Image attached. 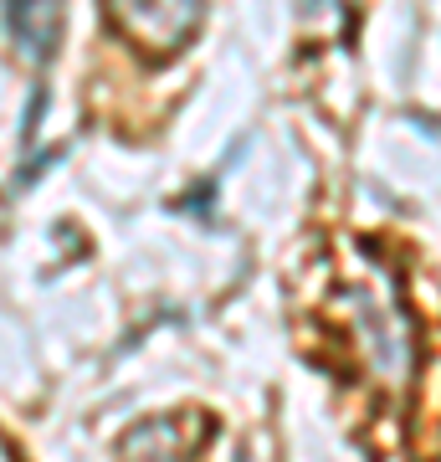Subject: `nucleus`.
I'll return each instance as SVG.
<instances>
[{"instance_id":"obj_1","label":"nucleus","mask_w":441,"mask_h":462,"mask_svg":"<svg viewBox=\"0 0 441 462\" xmlns=\"http://www.w3.org/2000/svg\"><path fill=\"white\" fill-rule=\"evenodd\" d=\"M339 319H344V334H349L360 365L380 385H400L410 375V324L385 278L349 282L339 293Z\"/></svg>"},{"instance_id":"obj_2","label":"nucleus","mask_w":441,"mask_h":462,"mask_svg":"<svg viewBox=\"0 0 441 462\" xmlns=\"http://www.w3.org/2000/svg\"><path fill=\"white\" fill-rule=\"evenodd\" d=\"M108 11L144 51L164 57V51H180L196 36L206 0H108Z\"/></svg>"},{"instance_id":"obj_3","label":"nucleus","mask_w":441,"mask_h":462,"mask_svg":"<svg viewBox=\"0 0 441 462\" xmlns=\"http://www.w3.org/2000/svg\"><path fill=\"white\" fill-rule=\"evenodd\" d=\"M5 26H11L21 57L47 62L62 36V0H5Z\"/></svg>"},{"instance_id":"obj_4","label":"nucleus","mask_w":441,"mask_h":462,"mask_svg":"<svg viewBox=\"0 0 441 462\" xmlns=\"http://www.w3.org/2000/svg\"><path fill=\"white\" fill-rule=\"evenodd\" d=\"M180 457H185V442L175 421H144L124 442V462H180Z\"/></svg>"},{"instance_id":"obj_5","label":"nucleus","mask_w":441,"mask_h":462,"mask_svg":"<svg viewBox=\"0 0 441 462\" xmlns=\"http://www.w3.org/2000/svg\"><path fill=\"white\" fill-rule=\"evenodd\" d=\"M0 462H16V452H11V442L0 437Z\"/></svg>"}]
</instances>
